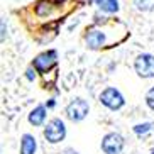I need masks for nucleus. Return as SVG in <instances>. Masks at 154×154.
<instances>
[{
  "instance_id": "nucleus-1",
  "label": "nucleus",
  "mask_w": 154,
  "mask_h": 154,
  "mask_svg": "<svg viewBox=\"0 0 154 154\" xmlns=\"http://www.w3.org/2000/svg\"><path fill=\"white\" fill-rule=\"evenodd\" d=\"M98 102L103 107H107L109 110H120L125 105V98L115 86H107L102 90V93L98 95Z\"/></svg>"
},
{
  "instance_id": "nucleus-2",
  "label": "nucleus",
  "mask_w": 154,
  "mask_h": 154,
  "mask_svg": "<svg viewBox=\"0 0 154 154\" xmlns=\"http://www.w3.org/2000/svg\"><path fill=\"white\" fill-rule=\"evenodd\" d=\"M42 134H44V139L49 144H59L66 137V125H64V122L61 119L54 117L44 125V132Z\"/></svg>"
},
{
  "instance_id": "nucleus-3",
  "label": "nucleus",
  "mask_w": 154,
  "mask_h": 154,
  "mask_svg": "<svg viewBox=\"0 0 154 154\" xmlns=\"http://www.w3.org/2000/svg\"><path fill=\"white\" fill-rule=\"evenodd\" d=\"M64 112H66V117L71 122H82V120L86 119V115L90 112V103L85 98H82V97H76V98H73L66 105V110Z\"/></svg>"
},
{
  "instance_id": "nucleus-4",
  "label": "nucleus",
  "mask_w": 154,
  "mask_h": 154,
  "mask_svg": "<svg viewBox=\"0 0 154 154\" xmlns=\"http://www.w3.org/2000/svg\"><path fill=\"white\" fill-rule=\"evenodd\" d=\"M134 69H136L137 76L149 80L154 78V56L149 53H140L134 59Z\"/></svg>"
},
{
  "instance_id": "nucleus-5",
  "label": "nucleus",
  "mask_w": 154,
  "mask_h": 154,
  "mask_svg": "<svg viewBox=\"0 0 154 154\" xmlns=\"http://www.w3.org/2000/svg\"><path fill=\"white\" fill-rule=\"evenodd\" d=\"M100 147L105 154H120L125 147V139L119 132H109L103 136Z\"/></svg>"
},
{
  "instance_id": "nucleus-6",
  "label": "nucleus",
  "mask_w": 154,
  "mask_h": 154,
  "mask_svg": "<svg viewBox=\"0 0 154 154\" xmlns=\"http://www.w3.org/2000/svg\"><path fill=\"white\" fill-rule=\"evenodd\" d=\"M56 63H58V53L56 51H44V53H41L39 56L34 58L32 68L39 73H46L53 66H56Z\"/></svg>"
},
{
  "instance_id": "nucleus-7",
  "label": "nucleus",
  "mask_w": 154,
  "mask_h": 154,
  "mask_svg": "<svg viewBox=\"0 0 154 154\" xmlns=\"http://www.w3.org/2000/svg\"><path fill=\"white\" fill-rule=\"evenodd\" d=\"M85 44L88 49L97 51L107 44V36H105V32L98 31V29H88L85 34Z\"/></svg>"
},
{
  "instance_id": "nucleus-8",
  "label": "nucleus",
  "mask_w": 154,
  "mask_h": 154,
  "mask_svg": "<svg viewBox=\"0 0 154 154\" xmlns=\"http://www.w3.org/2000/svg\"><path fill=\"white\" fill-rule=\"evenodd\" d=\"M46 117H48V110H46V105H37L31 110V113L27 115V120L31 125L34 127H41L46 122Z\"/></svg>"
},
{
  "instance_id": "nucleus-9",
  "label": "nucleus",
  "mask_w": 154,
  "mask_h": 154,
  "mask_svg": "<svg viewBox=\"0 0 154 154\" xmlns=\"http://www.w3.org/2000/svg\"><path fill=\"white\" fill-rule=\"evenodd\" d=\"M37 140L32 134H24L20 137V154H36Z\"/></svg>"
},
{
  "instance_id": "nucleus-10",
  "label": "nucleus",
  "mask_w": 154,
  "mask_h": 154,
  "mask_svg": "<svg viewBox=\"0 0 154 154\" xmlns=\"http://www.w3.org/2000/svg\"><path fill=\"white\" fill-rule=\"evenodd\" d=\"M95 5L103 14H117L120 9L119 0H95Z\"/></svg>"
},
{
  "instance_id": "nucleus-11",
  "label": "nucleus",
  "mask_w": 154,
  "mask_h": 154,
  "mask_svg": "<svg viewBox=\"0 0 154 154\" xmlns=\"http://www.w3.org/2000/svg\"><path fill=\"white\" fill-rule=\"evenodd\" d=\"M152 132V124L151 122H144V124H136L134 125V134L139 137H144L147 136V134H151Z\"/></svg>"
},
{
  "instance_id": "nucleus-12",
  "label": "nucleus",
  "mask_w": 154,
  "mask_h": 154,
  "mask_svg": "<svg viewBox=\"0 0 154 154\" xmlns=\"http://www.w3.org/2000/svg\"><path fill=\"white\" fill-rule=\"evenodd\" d=\"M134 5L139 12H152L154 0H134Z\"/></svg>"
},
{
  "instance_id": "nucleus-13",
  "label": "nucleus",
  "mask_w": 154,
  "mask_h": 154,
  "mask_svg": "<svg viewBox=\"0 0 154 154\" xmlns=\"http://www.w3.org/2000/svg\"><path fill=\"white\" fill-rule=\"evenodd\" d=\"M146 105L151 110H154V86H151L147 90V93H146Z\"/></svg>"
},
{
  "instance_id": "nucleus-14",
  "label": "nucleus",
  "mask_w": 154,
  "mask_h": 154,
  "mask_svg": "<svg viewBox=\"0 0 154 154\" xmlns=\"http://www.w3.org/2000/svg\"><path fill=\"white\" fill-rule=\"evenodd\" d=\"M26 78H27L29 82H34V80H36V69L29 68L27 71H26Z\"/></svg>"
},
{
  "instance_id": "nucleus-15",
  "label": "nucleus",
  "mask_w": 154,
  "mask_h": 154,
  "mask_svg": "<svg viewBox=\"0 0 154 154\" xmlns=\"http://www.w3.org/2000/svg\"><path fill=\"white\" fill-rule=\"evenodd\" d=\"M56 107V100L54 98H49L48 102H46V109H54Z\"/></svg>"
},
{
  "instance_id": "nucleus-16",
  "label": "nucleus",
  "mask_w": 154,
  "mask_h": 154,
  "mask_svg": "<svg viewBox=\"0 0 154 154\" xmlns=\"http://www.w3.org/2000/svg\"><path fill=\"white\" fill-rule=\"evenodd\" d=\"M61 154H80V152H78V151H75V149H71V147H68V149H64Z\"/></svg>"
},
{
  "instance_id": "nucleus-17",
  "label": "nucleus",
  "mask_w": 154,
  "mask_h": 154,
  "mask_svg": "<svg viewBox=\"0 0 154 154\" xmlns=\"http://www.w3.org/2000/svg\"><path fill=\"white\" fill-rule=\"evenodd\" d=\"M2 41H5V20H2Z\"/></svg>"
},
{
  "instance_id": "nucleus-18",
  "label": "nucleus",
  "mask_w": 154,
  "mask_h": 154,
  "mask_svg": "<svg viewBox=\"0 0 154 154\" xmlns=\"http://www.w3.org/2000/svg\"><path fill=\"white\" fill-rule=\"evenodd\" d=\"M151 154H154V149H152V151H151Z\"/></svg>"
}]
</instances>
